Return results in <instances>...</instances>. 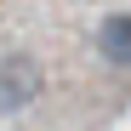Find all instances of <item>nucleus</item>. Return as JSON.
Here are the masks:
<instances>
[{"instance_id":"f257e3e1","label":"nucleus","mask_w":131,"mask_h":131,"mask_svg":"<svg viewBox=\"0 0 131 131\" xmlns=\"http://www.w3.org/2000/svg\"><path fill=\"white\" fill-rule=\"evenodd\" d=\"M40 85H46L40 63L29 51H6V63H0V108H6V114H23L40 97Z\"/></svg>"},{"instance_id":"f03ea898","label":"nucleus","mask_w":131,"mask_h":131,"mask_svg":"<svg viewBox=\"0 0 131 131\" xmlns=\"http://www.w3.org/2000/svg\"><path fill=\"white\" fill-rule=\"evenodd\" d=\"M97 51L114 63V69H131V12L103 17V29H97Z\"/></svg>"}]
</instances>
